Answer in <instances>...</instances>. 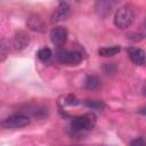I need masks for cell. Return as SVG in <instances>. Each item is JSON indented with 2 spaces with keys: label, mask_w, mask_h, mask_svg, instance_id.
Wrapping results in <instances>:
<instances>
[{
  "label": "cell",
  "mask_w": 146,
  "mask_h": 146,
  "mask_svg": "<svg viewBox=\"0 0 146 146\" xmlns=\"http://www.w3.org/2000/svg\"><path fill=\"white\" fill-rule=\"evenodd\" d=\"M96 124V116L92 113L74 116L68 125V131L72 135H83L94 129Z\"/></svg>",
  "instance_id": "cell-1"
},
{
  "label": "cell",
  "mask_w": 146,
  "mask_h": 146,
  "mask_svg": "<svg viewBox=\"0 0 146 146\" xmlns=\"http://www.w3.org/2000/svg\"><path fill=\"white\" fill-rule=\"evenodd\" d=\"M133 10L130 6H122L120 7L114 16V24L119 29H127L133 22Z\"/></svg>",
  "instance_id": "cell-2"
},
{
  "label": "cell",
  "mask_w": 146,
  "mask_h": 146,
  "mask_svg": "<svg viewBox=\"0 0 146 146\" xmlns=\"http://www.w3.org/2000/svg\"><path fill=\"white\" fill-rule=\"evenodd\" d=\"M31 122L30 117L23 113H17L13 114L8 117H6L3 121H1L0 125L3 129H19L29 125Z\"/></svg>",
  "instance_id": "cell-3"
},
{
  "label": "cell",
  "mask_w": 146,
  "mask_h": 146,
  "mask_svg": "<svg viewBox=\"0 0 146 146\" xmlns=\"http://www.w3.org/2000/svg\"><path fill=\"white\" fill-rule=\"evenodd\" d=\"M56 57L59 63L65 65H79L82 60V54L76 50L59 49L56 52Z\"/></svg>",
  "instance_id": "cell-4"
},
{
  "label": "cell",
  "mask_w": 146,
  "mask_h": 146,
  "mask_svg": "<svg viewBox=\"0 0 146 146\" xmlns=\"http://www.w3.org/2000/svg\"><path fill=\"white\" fill-rule=\"evenodd\" d=\"M49 36L55 46H63L67 40V30L63 26H56L50 31Z\"/></svg>",
  "instance_id": "cell-5"
},
{
  "label": "cell",
  "mask_w": 146,
  "mask_h": 146,
  "mask_svg": "<svg viewBox=\"0 0 146 146\" xmlns=\"http://www.w3.org/2000/svg\"><path fill=\"white\" fill-rule=\"evenodd\" d=\"M127 52L131 62L136 65L145 64V51L138 47H129L127 48Z\"/></svg>",
  "instance_id": "cell-6"
},
{
  "label": "cell",
  "mask_w": 146,
  "mask_h": 146,
  "mask_svg": "<svg viewBox=\"0 0 146 146\" xmlns=\"http://www.w3.org/2000/svg\"><path fill=\"white\" fill-rule=\"evenodd\" d=\"M70 9H71V7L67 2H60L51 16V22L56 23V22H60V21L66 19V17L70 14Z\"/></svg>",
  "instance_id": "cell-7"
},
{
  "label": "cell",
  "mask_w": 146,
  "mask_h": 146,
  "mask_svg": "<svg viewBox=\"0 0 146 146\" xmlns=\"http://www.w3.org/2000/svg\"><path fill=\"white\" fill-rule=\"evenodd\" d=\"M100 86V80L95 75H88L84 80V88L88 90H98Z\"/></svg>",
  "instance_id": "cell-8"
},
{
  "label": "cell",
  "mask_w": 146,
  "mask_h": 146,
  "mask_svg": "<svg viewBox=\"0 0 146 146\" xmlns=\"http://www.w3.org/2000/svg\"><path fill=\"white\" fill-rule=\"evenodd\" d=\"M27 43H29V35H26L24 32H18L14 38V46L16 49H22L26 47Z\"/></svg>",
  "instance_id": "cell-9"
},
{
  "label": "cell",
  "mask_w": 146,
  "mask_h": 146,
  "mask_svg": "<svg viewBox=\"0 0 146 146\" xmlns=\"http://www.w3.org/2000/svg\"><path fill=\"white\" fill-rule=\"evenodd\" d=\"M120 50H121V48L119 46H110V47L100 48L98 50V54L102 57H112V56L116 55L117 52H120Z\"/></svg>",
  "instance_id": "cell-10"
},
{
  "label": "cell",
  "mask_w": 146,
  "mask_h": 146,
  "mask_svg": "<svg viewBox=\"0 0 146 146\" xmlns=\"http://www.w3.org/2000/svg\"><path fill=\"white\" fill-rule=\"evenodd\" d=\"M26 24H27V26H29L31 30L36 31V32H41V31L43 30V24H42L41 19H40L38 16L30 17Z\"/></svg>",
  "instance_id": "cell-11"
},
{
  "label": "cell",
  "mask_w": 146,
  "mask_h": 146,
  "mask_svg": "<svg viewBox=\"0 0 146 146\" xmlns=\"http://www.w3.org/2000/svg\"><path fill=\"white\" fill-rule=\"evenodd\" d=\"M84 106L91 108V110H103L105 107V104L102 100H96V99H86L82 102Z\"/></svg>",
  "instance_id": "cell-12"
},
{
  "label": "cell",
  "mask_w": 146,
  "mask_h": 146,
  "mask_svg": "<svg viewBox=\"0 0 146 146\" xmlns=\"http://www.w3.org/2000/svg\"><path fill=\"white\" fill-rule=\"evenodd\" d=\"M51 55H52V54H51V50H50L49 48H47V47L39 49L38 52H36V56H38V58H39L41 62H47V60H49L50 57H51Z\"/></svg>",
  "instance_id": "cell-13"
},
{
  "label": "cell",
  "mask_w": 146,
  "mask_h": 146,
  "mask_svg": "<svg viewBox=\"0 0 146 146\" xmlns=\"http://www.w3.org/2000/svg\"><path fill=\"white\" fill-rule=\"evenodd\" d=\"M129 146H146V143H145L144 137H138V138L132 139L130 141Z\"/></svg>",
  "instance_id": "cell-14"
},
{
  "label": "cell",
  "mask_w": 146,
  "mask_h": 146,
  "mask_svg": "<svg viewBox=\"0 0 146 146\" xmlns=\"http://www.w3.org/2000/svg\"><path fill=\"white\" fill-rule=\"evenodd\" d=\"M65 103H66L67 105H78V104H80L81 102H80L79 99H76L74 96H68V97L65 99Z\"/></svg>",
  "instance_id": "cell-15"
},
{
  "label": "cell",
  "mask_w": 146,
  "mask_h": 146,
  "mask_svg": "<svg viewBox=\"0 0 146 146\" xmlns=\"http://www.w3.org/2000/svg\"><path fill=\"white\" fill-rule=\"evenodd\" d=\"M104 71H105L107 74L113 73V72H115V66L113 65V63H106V64L104 65Z\"/></svg>",
  "instance_id": "cell-16"
}]
</instances>
